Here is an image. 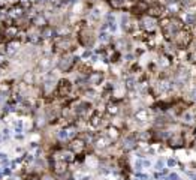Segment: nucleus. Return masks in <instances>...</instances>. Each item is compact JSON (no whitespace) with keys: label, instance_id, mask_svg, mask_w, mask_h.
Segmentation results:
<instances>
[{"label":"nucleus","instance_id":"1","mask_svg":"<svg viewBox=\"0 0 196 180\" xmlns=\"http://www.w3.org/2000/svg\"><path fill=\"white\" fill-rule=\"evenodd\" d=\"M157 27H159V20L157 18H154V17H151L148 14H145V15L141 17V20H139V29L145 35H154V32L157 30Z\"/></svg>","mask_w":196,"mask_h":180},{"label":"nucleus","instance_id":"2","mask_svg":"<svg viewBox=\"0 0 196 180\" xmlns=\"http://www.w3.org/2000/svg\"><path fill=\"white\" fill-rule=\"evenodd\" d=\"M54 48H55V51L66 54V53L75 50V42L70 36H58L54 41Z\"/></svg>","mask_w":196,"mask_h":180},{"label":"nucleus","instance_id":"3","mask_svg":"<svg viewBox=\"0 0 196 180\" xmlns=\"http://www.w3.org/2000/svg\"><path fill=\"white\" fill-rule=\"evenodd\" d=\"M168 143V147L174 149V150H178V149H184L186 147V140H184V135L181 131H174L172 135L169 137V140L166 141Z\"/></svg>","mask_w":196,"mask_h":180},{"label":"nucleus","instance_id":"4","mask_svg":"<svg viewBox=\"0 0 196 180\" xmlns=\"http://www.w3.org/2000/svg\"><path fill=\"white\" fill-rule=\"evenodd\" d=\"M78 41H79V44H81L82 47H91V45L94 44L96 38L93 36V32L85 26V27H82V29L78 32Z\"/></svg>","mask_w":196,"mask_h":180},{"label":"nucleus","instance_id":"5","mask_svg":"<svg viewBox=\"0 0 196 180\" xmlns=\"http://www.w3.org/2000/svg\"><path fill=\"white\" fill-rule=\"evenodd\" d=\"M72 92V83L67 78H61L57 81L55 86V93L58 95V98H67Z\"/></svg>","mask_w":196,"mask_h":180},{"label":"nucleus","instance_id":"6","mask_svg":"<svg viewBox=\"0 0 196 180\" xmlns=\"http://www.w3.org/2000/svg\"><path fill=\"white\" fill-rule=\"evenodd\" d=\"M78 60H79L78 57H72L70 54L66 53V54L61 56V60H58V65H57V66H58V69H60L61 72H69V71L73 68V65L78 63Z\"/></svg>","mask_w":196,"mask_h":180},{"label":"nucleus","instance_id":"7","mask_svg":"<svg viewBox=\"0 0 196 180\" xmlns=\"http://www.w3.org/2000/svg\"><path fill=\"white\" fill-rule=\"evenodd\" d=\"M111 144H112V141L106 137V134H102V132H97V134H96V138H94V141H93L94 149H97V150H106Z\"/></svg>","mask_w":196,"mask_h":180},{"label":"nucleus","instance_id":"8","mask_svg":"<svg viewBox=\"0 0 196 180\" xmlns=\"http://www.w3.org/2000/svg\"><path fill=\"white\" fill-rule=\"evenodd\" d=\"M87 147V141L82 137H75L73 140H70L69 143V149L75 153V155H81Z\"/></svg>","mask_w":196,"mask_h":180},{"label":"nucleus","instance_id":"9","mask_svg":"<svg viewBox=\"0 0 196 180\" xmlns=\"http://www.w3.org/2000/svg\"><path fill=\"white\" fill-rule=\"evenodd\" d=\"M133 117H135V122L139 123V125H145V123H148V122L153 119V117H151V111H150L148 108H138V110L135 111Z\"/></svg>","mask_w":196,"mask_h":180},{"label":"nucleus","instance_id":"10","mask_svg":"<svg viewBox=\"0 0 196 180\" xmlns=\"http://www.w3.org/2000/svg\"><path fill=\"white\" fill-rule=\"evenodd\" d=\"M102 123H103V116H102V113H100L99 110H94V111L91 113V116L88 117V125H90V128H91V129H99V128L102 126Z\"/></svg>","mask_w":196,"mask_h":180},{"label":"nucleus","instance_id":"11","mask_svg":"<svg viewBox=\"0 0 196 180\" xmlns=\"http://www.w3.org/2000/svg\"><path fill=\"white\" fill-rule=\"evenodd\" d=\"M103 78H105V75L102 71H93L88 75V86H99V84H102Z\"/></svg>","mask_w":196,"mask_h":180},{"label":"nucleus","instance_id":"12","mask_svg":"<svg viewBox=\"0 0 196 180\" xmlns=\"http://www.w3.org/2000/svg\"><path fill=\"white\" fill-rule=\"evenodd\" d=\"M105 134H106V137H108L112 143H114V141H117V140L121 137V131H120V128H118V126H115V125H109V126L106 128Z\"/></svg>","mask_w":196,"mask_h":180},{"label":"nucleus","instance_id":"13","mask_svg":"<svg viewBox=\"0 0 196 180\" xmlns=\"http://www.w3.org/2000/svg\"><path fill=\"white\" fill-rule=\"evenodd\" d=\"M120 104H118V101L117 99H112V101H109V102H106V105H105V111H106V114H109V116H117L118 113H120Z\"/></svg>","mask_w":196,"mask_h":180},{"label":"nucleus","instance_id":"14","mask_svg":"<svg viewBox=\"0 0 196 180\" xmlns=\"http://www.w3.org/2000/svg\"><path fill=\"white\" fill-rule=\"evenodd\" d=\"M4 36L10 41H13L16 36H19V27L16 24H12V26H6L4 29Z\"/></svg>","mask_w":196,"mask_h":180},{"label":"nucleus","instance_id":"15","mask_svg":"<svg viewBox=\"0 0 196 180\" xmlns=\"http://www.w3.org/2000/svg\"><path fill=\"white\" fill-rule=\"evenodd\" d=\"M31 23L34 26H37V27H42V29L48 26V20H46V17L43 14H34V17L31 18Z\"/></svg>","mask_w":196,"mask_h":180},{"label":"nucleus","instance_id":"16","mask_svg":"<svg viewBox=\"0 0 196 180\" xmlns=\"http://www.w3.org/2000/svg\"><path fill=\"white\" fill-rule=\"evenodd\" d=\"M12 90V84L10 83H0V95H7Z\"/></svg>","mask_w":196,"mask_h":180},{"label":"nucleus","instance_id":"17","mask_svg":"<svg viewBox=\"0 0 196 180\" xmlns=\"http://www.w3.org/2000/svg\"><path fill=\"white\" fill-rule=\"evenodd\" d=\"M165 165H166V159L160 158V159H157V161H156V164H154V168H156V171H162V170L168 168V167H165Z\"/></svg>","mask_w":196,"mask_h":180},{"label":"nucleus","instance_id":"18","mask_svg":"<svg viewBox=\"0 0 196 180\" xmlns=\"http://www.w3.org/2000/svg\"><path fill=\"white\" fill-rule=\"evenodd\" d=\"M57 138H58L60 141L70 140V138H69V134H67V129H66V128H64V129H60V131L57 132Z\"/></svg>","mask_w":196,"mask_h":180},{"label":"nucleus","instance_id":"19","mask_svg":"<svg viewBox=\"0 0 196 180\" xmlns=\"http://www.w3.org/2000/svg\"><path fill=\"white\" fill-rule=\"evenodd\" d=\"M180 165V161L177 159V158H168L166 159V167L168 168H175V167H178Z\"/></svg>","mask_w":196,"mask_h":180},{"label":"nucleus","instance_id":"20","mask_svg":"<svg viewBox=\"0 0 196 180\" xmlns=\"http://www.w3.org/2000/svg\"><path fill=\"white\" fill-rule=\"evenodd\" d=\"M99 39H100L102 42H109V41H111L109 35H108V33H105V32H102V33L99 35Z\"/></svg>","mask_w":196,"mask_h":180},{"label":"nucleus","instance_id":"21","mask_svg":"<svg viewBox=\"0 0 196 180\" xmlns=\"http://www.w3.org/2000/svg\"><path fill=\"white\" fill-rule=\"evenodd\" d=\"M25 180H42V177H39L37 174H28L25 177Z\"/></svg>","mask_w":196,"mask_h":180},{"label":"nucleus","instance_id":"22","mask_svg":"<svg viewBox=\"0 0 196 180\" xmlns=\"http://www.w3.org/2000/svg\"><path fill=\"white\" fill-rule=\"evenodd\" d=\"M6 65H7V60H6V57L0 54V66H6Z\"/></svg>","mask_w":196,"mask_h":180},{"label":"nucleus","instance_id":"23","mask_svg":"<svg viewBox=\"0 0 196 180\" xmlns=\"http://www.w3.org/2000/svg\"><path fill=\"white\" fill-rule=\"evenodd\" d=\"M42 180H55V177L51 176V174H43V176H42Z\"/></svg>","mask_w":196,"mask_h":180},{"label":"nucleus","instance_id":"24","mask_svg":"<svg viewBox=\"0 0 196 180\" xmlns=\"http://www.w3.org/2000/svg\"><path fill=\"white\" fill-rule=\"evenodd\" d=\"M3 174H4V176H10V174H12V168H4V170H3Z\"/></svg>","mask_w":196,"mask_h":180},{"label":"nucleus","instance_id":"25","mask_svg":"<svg viewBox=\"0 0 196 180\" xmlns=\"http://www.w3.org/2000/svg\"><path fill=\"white\" fill-rule=\"evenodd\" d=\"M90 56H91V51H90V50H87V51L82 54V59H87V57H90Z\"/></svg>","mask_w":196,"mask_h":180},{"label":"nucleus","instance_id":"26","mask_svg":"<svg viewBox=\"0 0 196 180\" xmlns=\"http://www.w3.org/2000/svg\"><path fill=\"white\" fill-rule=\"evenodd\" d=\"M4 39H6V36H4V33H0V45L4 42Z\"/></svg>","mask_w":196,"mask_h":180},{"label":"nucleus","instance_id":"27","mask_svg":"<svg viewBox=\"0 0 196 180\" xmlns=\"http://www.w3.org/2000/svg\"><path fill=\"white\" fill-rule=\"evenodd\" d=\"M0 159L4 161V159H6V155H4V153H0Z\"/></svg>","mask_w":196,"mask_h":180},{"label":"nucleus","instance_id":"28","mask_svg":"<svg viewBox=\"0 0 196 180\" xmlns=\"http://www.w3.org/2000/svg\"><path fill=\"white\" fill-rule=\"evenodd\" d=\"M1 176H3V170H0V177H1Z\"/></svg>","mask_w":196,"mask_h":180}]
</instances>
